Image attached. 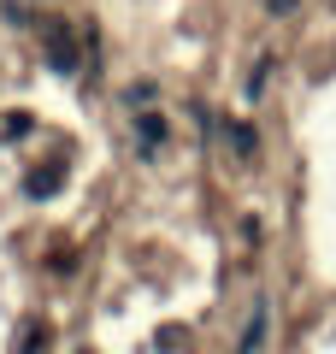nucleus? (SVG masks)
<instances>
[{"label":"nucleus","mask_w":336,"mask_h":354,"mask_svg":"<svg viewBox=\"0 0 336 354\" xmlns=\"http://www.w3.org/2000/svg\"><path fill=\"white\" fill-rule=\"evenodd\" d=\"M224 142H230V148H236L242 160H254V153H260V136H254V124H248V118H224Z\"/></svg>","instance_id":"4"},{"label":"nucleus","mask_w":336,"mask_h":354,"mask_svg":"<svg viewBox=\"0 0 336 354\" xmlns=\"http://www.w3.org/2000/svg\"><path fill=\"white\" fill-rule=\"evenodd\" d=\"M272 53H260V59H254V71H248V95H254V101H260V95H265V77H272Z\"/></svg>","instance_id":"7"},{"label":"nucleus","mask_w":336,"mask_h":354,"mask_svg":"<svg viewBox=\"0 0 336 354\" xmlns=\"http://www.w3.org/2000/svg\"><path fill=\"white\" fill-rule=\"evenodd\" d=\"M30 130H36L30 113H6V118H0V142H18V136H30Z\"/></svg>","instance_id":"6"},{"label":"nucleus","mask_w":336,"mask_h":354,"mask_svg":"<svg viewBox=\"0 0 336 354\" xmlns=\"http://www.w3.org/2000/svg\"><path fill=\"white\" fill-rule=\"evenodd\" d=\"M265 12H272V18H289V12H295V0H265Z\"/></svg>","instance_id":"10"},{"label":"nucleus","mask_w":336,"mask_h":354,"mask_svg":"<svg viewBox=\"0 0 336 354\" xmlns=\"http://www.w3.org/2000/svg\"><path fill=\"white\" fill-rule=\"evenodd\" d=\"M136 142H142V153H148V160L165 148V118L153 113V106H148V113H136Z\"/></svg>","instance_id":"3"},{"label":"nucleus","mask_w":336,"mask_h":354,"mask_svg":"<svg viewBox=\"0 0 336 354\" xmlns=\"http://www.w3.org/2000/svg\"><path fill=\"white\" fill-rule=\"evenodd\" d=\"M265 325H272V301H254V313H248V325H242V342H236V354H260V342H265Z\"/></svg>","instance_id":"2"},{"label":"nucleus","mask_w":336,"mask_h":354,"mask_svg":"<svg viewBox=\"0 0 336 354\" xmlns=\"http://www.w3.org/2000/svg\"><path fill=\"white\" fill-rule=\"evenodd\" d=\"M48 325H30V337H24V348H18V354H48Z\"/></svg>","instance_id":"9"},{"label":"nucleus","mask_w":336,"mask_h":354,"mask_svg":"<svg viewBox=\"0 0 336 354\" xmlns=\"http://www.w3.org/2000/svg\"><path fill=\"white\" fill-rule=\"evenodd\" d=\"M153 95H160L153 83H130V88H124V101L136 106V113H148V106H153Z\"/></svg>","instance_id":"8"},{"label":"nucleus","mask_w":336,"mask_h":354,"mask_svg":"<svg viewBox=\"0 0 336 354\" xmlns=\"http://www.w3.org/2000/svg\"><path fill=\"white\" fill-rule=\"evenodd\" d=\"M59 183H65V165H41V171H30V177H24V195H30V201H48Z\"/></svg>","instance_id":"5"},{"label":"nucleus","mask_w":336,"mask_h":354,"mask_svg":"<svg viewBox=\"0 0 336 354\" xmlns=\"http://www.w3.org/2000/svg\"><path fill=\"white\" fill-rule=\"evenodd\" d=\"M41 36H48V65H53L59 77H71V71H77V41H71V30H65L59 18H48Z\"/></svg>","instance_id":"1"}]
</instances>
